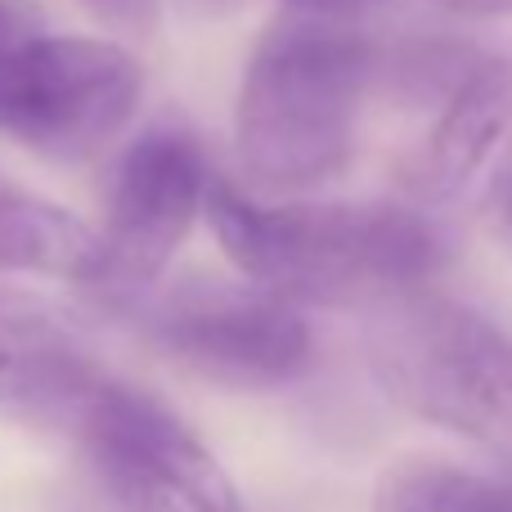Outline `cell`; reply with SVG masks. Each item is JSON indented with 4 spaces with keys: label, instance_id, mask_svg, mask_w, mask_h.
Segmentation results:
<instances>
[{
    "label": "cell",
    "instance_id": "6da1fadb",
    "mask_svg": "<svg viewBox=\"0 0 512 512\" xmlns=\"http://www.w3.org/2000/svg\"><path fill=\"white\" fill-rule=\"evenodd\" d=\"M203 216L243 279L292 306H378L441 265L432 216L409 203H261L212 176Z\"/></svg>",
    "mask_w": 512,
    "mask_h": 512
},
{
    "label": "cell",
    "instance_id": "7a4b0ae2",
    "mask_svg": "<svg viewBox=\"0 0 512 512\" xmlns=\"http://www.w3.org/2000/svg\"><path fill=\"white\" fill-rule=\"evenodd\" d=\"M373 77L378 54L342 18L274 23L252 50L234 108L243 180L265 194H301L342 176Z\"/></svg>",
    "mask_w": 512,
    "mask_h": 512
},
{
    "label": "cell",
    "instance_id": "3957f363",
    "mask_svg": "<svg viewBox=\"0 0 512 512\" xmlns=\"http://www.w3.org/2000/svg\"><path fill=\"white\" fill-rule=\"evenodd\" d=\"M378 387L423 423L472 441L512 477V337L463 301L400 292L369 306Z\"/></svg>",
    "mask_w": 512,
    "mask_h": 512
},
{
    "label": "cell",
    "instance_id": "277c9868",
    "mask_svg": "<svg viewBox=\"0 0 512 512\" xmlns=\"http://www.w3.org/2000/svg\"><path fill=\"white\" fill-rule=\"evenodd\" d=\"M144 68L99 36L23 32L0 45V135L32 153L77 162L135 117Z\"/></svg>",
    "mask_w": 512,
    "mask_h": 512
},
{
    "label": "cell",
    "instance_id": "5b68a950",
    "mask_svg": "<svg viewBox=\"0 0 512 512\" xmlns=\"http://www.w3.org/2000/svg\"><path fill=\"white\" fill-rule=\"evenodd\" d=\"M126 512H243L216 454L153 396L99 373L63 418Z\"/></svg>",
    "mask_w": 512,
    "mask_h": 512
},
{
    "label": "cell",
    "instance_id": "8992f818",
    "mask_svg": "<svg viewBox=\"0 0 512 512\" xmlns=\"http://www.w3.org/2000/svg\"><path fill=\"white\" fill-rule=\"evenodd\" d=\"M140 333L185 373L230 391L288 387L310 369V328L297 306L256 283L189 279L153 301L131 297Z\"/></svg>",
    "mask_w": 512,
    "mask_h": 512
},
{
    "label": "cell",
    "instance_id": "52a82bcc",
    "mask_svg": "<svg viewBox=\"0 0 512 512\" xmlns=\"http://www.w3.org/2000/svg\"><path fill=\"white\" fill-rule=\"evenodd\" d=\"M212 167L203 144L176 122H158L131 140L108 185V216L99 225L95 288L113 297H144L203 212Z\"/></svg>",
    "mask_w": 512,
    "mask_h": 512
},
{
    "label": "cell",
    "instance_id": "ba28073f",
    "mask_svg": "<svg viewBox=\"0 0 512 512\" xmlns=\"http://www.w3.org/2000/svg\"><path fill=\"white\" fill-rule=\"evenodd\" d=\"M512 171V59L463 68L436 126L405 162V198L423 216L468 212Z\"/></svg>",
    "mask_w": 512,
    "mask_h": 512
},
{
    "label": "cell",
    "instance_id": "9c48e42d",
    "mask_svg": "<svg viewBox=\"0 0 512 512\" xmlns=\"http://www.w3.org/2000/svg\"><path fill=\"white\" fill-rule=\"evenodd\" d=\"M99 373L104 369L59 310L41 297L0 288V405L63 423Z\"/></svg>",
    "mask_w": 512,
    "mask_h": 512
},
{
    "label": "cell",
    "instance_id": "30bf717a",
    "mask_svg": "<svg viewBox=\"0 0 512 512\" xmlns=\"http://www.w3.org/2000/svg\"><path fill=\"white\" fill-rule=\"evenodd\" d=\"M5 270L95 283L99 230L0 171V274Z\"/></svg>",
    "mask_w": 512,
    "mask_h": 512
},
{
    "label": "cell",
    "instance_id": "8fae6325",
    "mask_svg": "<svg viewBox=\"0 0 512 512\" xmlns=\"http://www.w3.org/2000/svg\"><path fill=\"white\" fill-rule=\"evenodd\" d=\"M373 512H512V477H481L445 459H400L373 486Z\"/></svg>",
    "mask_w": 512,
    "mask_h": 512
},
{
    "label": "cell",
    "instance_id": "7c38bea8",
    "mask_svg": "<svg viewBox=\"0 0 512 512\" xmlns=\"http://www.w3.org/2000/svg\"><path fill=\"white\" fill-rule=\"evenodd\" d=\"M292 9L301 14H324V18H351L360 9H373V5H387V0H288Z\"/></svg>",
    "mask_w": 512,
    "mask_h": 512
},
{
    "label": "cell",
    "instance_id": "4fadbf2b",
    "mask_svg": "<svg viewBox=\"0 0 512 512\" xmlns=\"http://www.w3.org/2000/svg\"><path fill=\"white\" fill-rule=\"evenodd\" d=\"M32 27H36V18L27 14L18 0H0V45L23 36V32H32Z\"/></svg>",
    "mask_w": 512,
    "mask_h": 512
},
{
    "label": "cell",
    "instance_id": "5bb4252c",
    "mask_svg": "<svg viewBox=\"0 0 512 512\" xmlns=\"http://www.w3.org/2000/svg\"><path fill=\"white\" fill-rule=\"evenodd\" d=\"M454 14H468V18H499L512 14V0H445Z\"/></svg>",
    "mask_w": 512,
    "mask_h": 512
},
{
    "label": "cell",
    "instance_id": "9a60e30c",
    "mask_svg": "<svg viewBox=\"0 0 512 512\" xmlns=\"http://www.w3.org/2000/svg\"><path fill=\"white\" fill-rule=\"evenodd\" d=\"M499 230H504V243L512 252V171H508L504 185H499Z\"/></svg>",
    "mask_w": 512,
    "mask_h": 512
}]
</instances>
